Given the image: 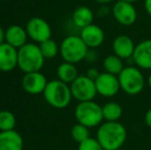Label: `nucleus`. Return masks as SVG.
<instances>
[{
    "mask_svg": "<svg viewBox=\"0 0 151 150\" xmlns=\"http://www.w3.org/2000/svg\"><path fill=\"white\" fill-rule=\"evenodd\" d=\"M127 132L119 121H105L99 126L97 139L104 150H118L127 141Z\"/></svg>",
    "mask_w": 151,
    "mask_h": 150,
    "instance_id": "obj_1",
    "label": "nucleus"
},
{
    "mask_svg": "<svg viewBox=\"0 0 151 150\" xmlns=\"http://www.w3.org/2000/svg\"><path fill=\"white\" fill-rule=\"evenodd\" d=\"M42 94L46 103L57 109L66 108L73 98L70 85L60 79L48 81Z\"/></svg>",
    "mask_w": 151,
    "mask_h": 150,
    "instance_id": "obj_2",
    "label": "nucleus"
},
{
    "mask_svg": "<svg viewBox=\"0 0 151 150\" xmlns=\"http://www.w3.org/2000/svg\"><path fill=\"white\" fill-rule=\"evenodd\" d=\"M45 58L35 43H26L18 50V67L25 73L40 71Z\"/></svg>",
    "mask_w": 151,
    "mask_h": 150,
    "instance_id": "obj_3",
    "label": "nucleus"
},
{
    "mask_svg": "<svg viewBox=\"0 0 151 150\" xmlns=\"http://www.w3.org/2000/svg\"><path fill=\"white\" fill-rule=\"evenodd\" d=\"M120 90L129 96L139 95L145 88L146 80L142 70L137 66H127L118 74Z\"/></svg>",
    "mask_w": 151,
    "mask_h": 150,
    "instance_id": "obj_4",
    "label": "nucleus"
},
{
    "mask_svg": "<svg viewBox=\"0 0 151 150\" xmlns=\"http://www.w3.org/2000/svg\"><path fill=\"white\" fill-rule=\"evenodd\" d=\"M88 50L84 41L80 36L69 35L64 38L60 44V55L65 62L77 64L82 60H86Z\"/></svg>",
    "mask_w": 151,
    "mask_h": 150,
    "instance_id": "obj_5",
    "label": "nucleus"
},
{
    "mask_svg": "<svg viewBox=\"0 0 151 150\" xmlns=\"http://www.w3.org/2000/svg\"><path fill=\"white\" fill-rule=\"evenodd\" d=\"M74 116L77 122L90 128L99 126L104 120L102 107L93 100L78 103L74 110Z\"/></svg>",
    "mask_w": 151,
    "mask_h": 150,
    "instance_id": "obj_6",
    "label": "nucleus"
},
{
    "mask_svg": "<svg viewBox=\"0 0 151 150\" xmlns=\"http://www.w3.org/2000/svg\"><path fill=\"white\" fill-rule=\"evenodd\" d=\"M72 97L78 102L93 101L98 95L95 80L88 78L86 75H79L71 84Z\"/></svg>",
    "mask_w": 151,
    "mask_h": 150,
    "instance_id": "obj_7",
    "label": "nucleus"
},
{
    "mask_svg": "<svg viewBox=\"0 0 151 150\" xmlns=\"http://www.w3.org/2000/svg\"><path fill=\"white\" fill-rule=\"evenodd\" d=\"M113 18L118 24L122 26H132L136 23L138 12L133 3L122 0H117L112 7Z\"/></svg>",
    "mask_w": 151,
    "mask_h": 150,
    "instance_id": "obj_8",
    "label": "nucleus"
},
{
    "mask_svg": "<svg viewBox=\"0 0 151 150\" xmlns=\"http://www.w3.org/2000/svg\"><path fill=\"white\" fill-rule=\"evenodd\" d=\"M98 95L104 98H112L120 90L118 76L108 72H103L95 80Z\"/></svg>",
    "mask_w": 151,
    "mask_h": 150,
    "instance_id": "obj_9",
    "label": "nucleus"
},
{
    "mask_svg": "<svg viewBox=\"0 0 151 150\" xmlns=\"http://www.w3.org/2000/svg\"><path fill=\"white\" fill-rule=\"evenodd\" d=\"M26 31L28 37H30L34 42H40L52 38V28L50 24L44 19L35 17L28 21L26 25Z\"/></svg>",
    "mask_w": 151,
    "mask_h": 150,
    "instance_id": "obj_10",
    "label": "nucleus"
},
{
    "mask_svg": "<svg viewBox=\"0 0 151 150\" xmlns=\"http://www.w3.org/2000/svg\"><path fill=\"white\" fill-rule=\"evenodd\" d=\"M47 82L48 81L44 74H42L40 71H35V72L25 73L22 79V86L25 92L28 94L38 95L43 93Z\"/></svg>",
    "mask_w": 151,
    "mask_h": 150,
    "instance_id": "obj_11",
    "label": "nucleus"
},
{
    "mask_svg": "<svg viewBox=\"0 0 151 150\" xmlns=\"http://www.w3.org/2000/svg\"><path fill=\"white\" fill-rule=\"evenodd\" d=\"M136 66L141 70L151 69V39H145L136 44L135 52L132 57Z\"/></svg>",
    "mask_w": 151,
    "mask_h": 150,
    "instance_id": "obj_12",
    "label": "nucleus"
},
{
    "mask_svg": "<svg viewBox=\"0 0 151 150\" xmlns=\"http://www.w3.org/2000/svg\"><path fill=\"white\" fill-rule=\"evenodd\" d=\"M80 37L88 48H97L103 44L105 40V33L98 25L91 24L80 29Z\"/></svg>",
    "mask_w": 151,
    "mask_h": 150,
    "instance_id": "obj_13",
    "label": "nucleus"
},
{
    "mask_svg": "<svg viewBox=\"0 0 151 150\" xmlns=\"http://www.w3.org/2000/svg\"><path fill=\"white\" fill-rule=\"evenodd\" d=\"M16 67H18V48L4 42L0 45V71L10 72Z\"/></svg>",
    "mask_w": 151,
    "mask_h": 150,
    "instance_id": "obj_14",
    "label": "nucleus"
},
{
    "mask_svg": "<svg viewBox=\"0 0 151 150\" xmlns=\"http://www.w3.org/2000/svg\"><path fill=\"white\" fill-rule=\"evenodd\" d=\"M136 44L134 40L127 35H118L114 38L112 42V50L113 54L119 57L122 60H127L132 58L135 52Z\"/></svg>",
    "mask_w": 151,
    "mask_h": 150,
    "instance_id": "obj_15",
    "label": "nucleus"
},
{
    "mask_svg": "<svg viewBox=\"0 0 151 150\" xmlns=\"http://www.w3.org/2000/svg\"><path fill=\"white\" fill-rule=\"evenodd\" d=\"M24 140L17 131L0 132V150H23Z\"/></svg>",
    "mask_w": 151,
    "mask_h": 150,
    "instance_id": "obj_16",
    "label": "nucleus"
},
{
    "mask_svg": "<svg viewBox=\"0 0 151 150\" xmlns=\"http://www.w3.org/2000/svg\"><path fill=\"white\" fill-rule=\"evenodd\" d=\"M28 33L26 28L20 25H12L5 30V42L16 48H20L27 43Z\"/></svg>",
    "mask_w": 151,
    "mask_h": 150,
    "instance_id": "obj_17",
    "label": "nucleus"
},
{
    "mask_svg": "<svg viewBox=\"0 0 151 150\" xmlns=\"http://www.w3.org/2000/svg\"><path fill=\"white\" fill-rule=\"evenodd\" d=\"M93 18H95L93 11L88 6H79L74 10L72 14L73 24L79 29L93 24Z\"/></svg>",
    "mask_w": 151,
    "mask_h": 150,
    "instance_id": "obj_18",
    "label": "nucleus"
},
{
    "mask_svg": "<svg viewBox=\"0 0 151 150\" xmlns=\"http://www.w3.org/2000/svg\"><path fill=\"white\" fill-rule=\"evenodd\" d=\"M57 76H58V79L68 84H71L79 75H78V71L75 64L64 61V63L59 65L58 69H57Z\"/></svg>",
    "mask_w": 151,
    "mask_h": 150,
    "instance_id": "obj_19",
    "label": "nucleus"
},
{
    "mask_svg": "<svg viewBox=\"0 0 151 150\" xmlns=\"http://www.w3.org/2000/svg\"><path fill=\"white\" fill-rule=\"evenodd\" d=\"M105 121H118L122 116V107L116 102H107L102 106Z\"/></svg>",
    "mask_w": 151,
    "mask_h": 150,
    "instance_id": "obj_20",
    "label": "nucleus"
},
{
    "mask_svg": "<svg viewBox=\"0 0 151 150\" xmlns=\"http://www.w3.org/2000/svg\"><path fill=\"white\" fill-rule=\"evenodd\" d=\"M103 68L105 70V72L111 73V74L118 76V74L124 68L123 60L114 54L107 56L103 60Z\"/></svg>",
    "mask_w": 151,
    "mask_h": 150,
    "instance_id": "obj_21",
    "label": "nucleus"
},
{
    "mask_svg": "<svg viewBox=\"0 0 151 150\" xmlns=\"http://www.w3.org/2000/svg\"><path fill=\"white\" fill-rule=\"evenodd\" d=\"M38 45H39L40 50L45 59H52L60 52V46L52 38L40 42Z\"/></svg>",
    "mask_w": 151,
    "mask_h": 150,
    "instance_id": "obj_22",
    "label": "nucleus"
},
{
    "mask_svg": "<svg viewBox=\"0 0 151 150\" xmlns=\"http://www.w3.org/2000/svg\"><path fill=\"white\" fill-rule=\"evenodd\" d=\"M17 119L12 111L1 110L0 111V131H12L14 130Z\"/></svg>",
    "mask_w": 151,
    "mask_h": 150,
    "instance_id": "obj_23",
    "label": "nucleus"
},
{
    "mask_svg": "<svg viewBox=\"0 0 151 150\" xmlns=\"http://www.w3.org/2000/svg\"><path fill=\"white\" fill-rule=\"evenodd\" d=\"M71 137L78 144L90 138V128L77 122L71 128Z\"/></svg>",
    "mask_w": 151,
    "mask_h": 150,
    "instance_id": "obj_24",
    "label": "nucleus"
},
{
    "mask_svg": "<svg viewBox=\"0 0 151 150\" xmlns=\"http://www.w3.org/2000/svg\"><path fill=\"white\" fill-rule=\"evenodd\" d=\"M78 150H104L97 139L88 138L78 144Z\"/></svg>",
    "mask_w": 151,
    "mask_h": 150,
    "instance_id": "obj_25",
    "label": "nucleus"
},
{
    "mask_svg": "<svg viewBox=\"0 0 151 150\" xmlns=\"http://www.w3.org/2000/svg\"><path fill=\"white\" fill-rule=\"evenodd\" d=\"M101 74V72H100L99 70H98L97 68H90L88 71H86V76H88V78H91V79L93 80H96L98 77H99V75Z\"/></svg>",
    "mask_w": 151,
    "mask_h": 150,
    "instance_id": "obj_26",
    "label": "nucleus"
},
{
    "mask_svg": "<svg viewBox=\"0 0 151 150\" xmlns=\"http://www.w3.org/2000/svg\"><path fill=\"white\" fill-rule=\"evenodd\" d=\"M93 50H95V48H90L88 52V54H86V60L88 61V62H96V61H97L98 55Z\"/></svg>",
    "mask_w": 151,
    "mask_h": 150,
    "instance_id": "obj_27",
    "label": "nucleus"
},
{
    "mask_svg": "<svg viewBox=\"0 0 151 150\" xmlns=\"http://www.w3.org/2000/svg\"><path fill=\"white\" fill-rule=\"evenodd\" d=\"M144 120H145L146 126H147L148 128H151V108L147 111V112H146V114H145V118H144Z\"/></svg>",
    "mask_w": 151,
    "mask_h": 150,
    "instance_id": "obj_28",
    "label": "nucleus"
},
{
    "mask_svg": "<svg viewBox=\"0 0 151 150\" xmlns=\"http://www.w3.org/2000/svg\"><path fill=\"white\" fill-rule=\"evenodd\" d=\"M108 11H109V10H108L107 6L103 5V6H101V8H100L99 10H98V14H99L100 17H105V16H107Z\"/></svg>",
    "mask_w": 151,
    "mask_h": 150,
    "instance_id": "obj_29",
    "label": "nucleus"
},
{
    "mask_svg": "<svg viewBox=\"0 0 151 150\" xmlns=\"http://www.w3.org/2000/svg\"><path fill=\"white\" fill-rule=\"evenodd\" d=\"M144 7H145L146 12L151 17V0H145L144 1Z\"/></svg>",
    "mask_w": 151,
    "mask_h": 150,
    "instance_id": "obj_30",
    "label": "nucleus"
},
{
    "mask_svg": "<svg viewBox=\"0 0 151 150\" xmlns=\"http://www.w3.org/2000/svg\"><path fill=\"white\" fill-rule=\"evenodd\" d=\"M5 42V30H3L2 27H0V45Z\"/></svg>",
    "mask_w": 151,
    "mask_h": 150,
    "instance_id": "obj_31",
    "label": "nucleus"
},
{
    "mask_svg": "<svg viewBox=\"0 0 151 150\" xmlns=\"http://www.w3.org/2000/svg\"><path fill=\"white\" fill-rule=\"evenodd\" d=\"M97 3L101 4V5H106V4L110 3V2H112L113 0H95Z\"/></svg>",
    "mask_w": 151,
    "mask_h": 150,
    "instance_id": "obj_32",
    "label": "nucleus"
},
{
    "mask_svg": "<svg viewBox=\"0 0 151 150\" xmlns=\"http://www.w3.org/2000/svg\"><path fill=\"white\" fill-rule=\"evenodd\" d=\"M147 84H148V86L151 88V73H150L149 76H148V78H147Z\"/></svg>",
    "mask_w": 151,
    "mask_h": 150,
    "instance_id": "obj_33",
    "label": "nucleus"
},
{
    "mask_svg": "<svg viewBox=\"0 0 151 150\" xmlns=\"http://www.w3.org/2000/svg\"><path fill=\"white\" fill-rule=\"evenodd\" d=\"M122 1H127V2H131V3H134V2H137L139 0H122Z\"/></svg>",
    "mask_w": 151,
    "mask_h": 150,
    "instance_id": "obj_34",
    "label": "nucleus"
}]
</instances>
